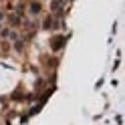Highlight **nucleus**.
<instances>
[{
	"label": "nucleus",
	"instance_id": "f257e3e1",
	"mask_svg": "<svg viewBox=\"0 0 125 125\" xmlns=\"http://www.w3.org/2000/svg\"><path fill=\"white\" fill-rule=\"evenodd\" d=\"M65 41H67V38L65 36H52V41H51V49L54 51V52H57V51H61L62 49V46H65Z\"/></svg>",
	"mask_w": 125,
	"mask_h": 125
},
{
	"label": "nucleus",
	"instance_id": "20e7f679",
	"mask_svg": "<svg viewBox=\"0 0 125 125\" xmlns=\"http://www.w3.org/2000/svg\"><path fill=\"white\" fill-rule=\"evenodd\" d=\"M52 18H54L52 14H51V16H46V20H44V24H42V26H44V28H51V26H52Z\"/></svg>",
	"mask_w": 125,
	"mask_h": 125
},
{
	"label": "nucleus",
	"instance_id": "f03ea898",
	"mask_svg": "<svg viewBox=\"0 0 125 125\" xmlns=\"http://www.w3.org/2000/svg\"><path fill=\"white\" fill-rule=\"evenodd\" d=\"M38 12H41V4L32 2V4H30V14H38Z\"/></svg>",
	"mask_w": 125,
	"mask_h": 125
},
{
	"label": "nucleus",
	"instance_id": "423d86ee",
	"mask_svg": "<svg viewBox=\"0 0 125 125\" xmlns=\"http://www.w3.org/2000/svg\"><path fill=\"white\" fill-rule=\"evenodd\" d=\"M2 18H4V12H0V22H2Z\"/></svg>",
	"mask_w": 125,
	"mask_h": 125
},
{
	"label": "nucleus",
	"instance_id": "39448f33",
	"mask_svg": "<svg viewBox=\"0 0 125 125\" xmlns=\"http://www.w3.org/2000/svg\"><path fill=\"white\" fill-rule=\"evenodd\" d=\"M14 46H16V51H22V46H24V44H22V42H20V41H18V42H16V44H14Z\"/></svg>",
	"mask_w": 125,
	"mask_h": 125
},
{
	"label": "nucleus",
	"instance_id": "7ed1b4c3",
	"mask_svg": "<svg viewBox=\"0 0 125 125\" xmlns=\"http://www.w3.org/2000/svg\"><path fill=\"white\" fill-rule=\"evenodd\" d=\"M8 20H10V24H18V22H20V16H18V14H10Z\"/></svg>",
	"mask_w": 125,
	"mask_h": 125
}]
</instances>
